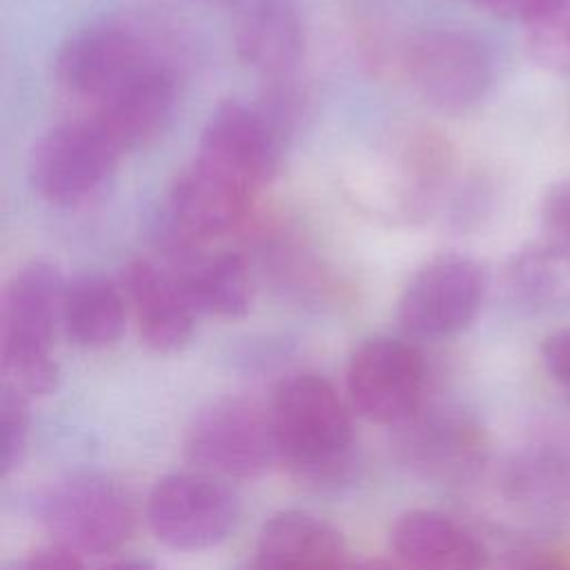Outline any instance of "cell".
<instances>
[{"mask_svg":"<svg viewBox=\"0 0 570 570\" xmlns=\"http://www.w3.org/2000/svg\"><path fill=\"white\" fill-rule=\"evenodd\" d=\"M67 281L56 265L31 261L4 285L0 301V367L7 387L24 396L53 392L58 365L51 354L62 327Z\"/></svg>","mask_w":570,"mask_h":570,"instance_id":"1","label":"cell"},{"mask_svg":"<svg viewBox=\"0 0 570 570\" xmlns=\"http://www.w3.org/2000/svg\"><path fill=\"white\" fill-rule=\"evenodd\" d=\"M42 521L62 548L107 554L129 539L134 512L127 494L114 481L80 474L49 490L42 501Z\"/></svg>","mask_w":570,"mask_h":570,"instance_id":"8","label":"cell"},{"mask_svg":"<svg viewBox=\"0 0 570 570\" xmlns=\"http://www.w3.org/2000/svg\"><path fill=\"white\" fill-rule=\"evenodd\" d=\"M127 323V298L120 283L85 274L67 283L62 301V330L80 347L116 343Z\"/></svg>","mask_w":570,"mask_h":570,"instance_id":"19","label":"cell"},{"mask_svg":"<svg viewBox=\"0 0 570 570\" xmlns=\"http://www.w3.org/2000/svg\"><path fill=\"white\" fill-rule=\"evenodd\" d=\"M154 65L140 38L111 22L91 24L65 40L56 56L58 82L96 105Z\"/></svg>","mask_w":570,"mask_h":570,"instance_id":"12","label":"cell"},{"mask_svg":"<svg viewBox=\"0 0 570 570\" xmlns=\"http://www.w3.org/2000/svg\"><path fill=\"white\" fill-rule=\"evenodd\" d=\"M347 394L354 410L372 423H405L425 390L423 354L403 338L376 336L361 343L347 365Z\"/></svg>","mask_w":570,"mask_h":570,"instance_id":"9","label":"cell"},{"mask_svg":"<svg viewBox=\"0 0 570 570\" xmlns=\"http://www.w3.org/2000/svg\"><path fill=\"white\" fill-rule=\"evenodd\" d=\"M510 283L530 305L550 307L570 303V247L534 245L510 263Z\"/></svg>","mask_w":570,"mask_h":570,"instance_id":"20","label":"cell"},{"mask_svg":"<svg viewBox=\"0 0 570 570\" xmlns=\"http://www.w3.org/2000/svg\"><path fill=\"white\" fill-rule=\"evenodd\" d=\"M474 2H479V4H481V0H474Z\"/></svg>","mask_w":570,"mask_h":570,"instance_id":"31","label":"cell"},{"mask_svg":"<svg viewBox=\"0 0 570 570\" xmlns=\"http://www.w3.org/2000/svg\"><path fill=\"white\" fill-rule=\"evenodd\" d=\"M497 570H568V568L552 554L534 552V550H519V552L503 557L499 561Z\"/></svg>","mask_w":570,"mask_h":570,"instance_id":"28","label":"cell"},{"mask_svg":"<svg viewBox=\"0 0 570 570\" xmlns=\"http://www.w3.org/2000/svg\"><path fill=\"white\" fill-rule=\"evenodd\" d=\"M238 56L265 76H287L303 53V27L292 0H243L236 20Z\"/></svg>","mask_w":570,"mask_h":570,"instance_id":"18","label":"cell"},{"mask_svg":"<svg viewBox=\"0 0 570 570\" xmlns=\"http://www.w3.org/2000/svg\"><path fill=\"white\" fill-rule=\"evenodd\" d=\"M13 570H82V563L76 552L58 546L29 554Z\"/></svg>","mask_w":570,"mask_h":570,"instance_id":"27","label":"cell"},{"mask_svg":"<svg viewBox=\"0 0 570 570\" xmlns=\"http://www.w3.org/2000/svg\"><path fill=\"white\" fill-rule=\"evenodd\" d=\"M171 274L196 312L238 318L252 305V278L243 256L234 252L207 254L203 247H183L167 254Z\"/></svg>","mask_w":570,"mask_h":570,"instance_id":"17","label":"cell"},{"mask_svg":"<svg viewBox=\"0 0 570 570\" xmlns=\"http://www.w3.org/2000/svg\"><path fill=\"white\" fill-rule=\"evenodd\" d=\"M109 570H154V568L149 563H145V561H122V563H116Z\"/></svg>","mask_w":570,"mask_h":570,"instance_id":"30","label":"cell"},{"mask_svg":"<svg viewBox=\"0 0 570 570\" xmlns=\"http://www.w3.org/2000/svg\"><path fill=\"white\" fill-rule=\"evenodd\" d=\"M174 107L176 85L171 73L149 65L98 102L91 120L114 149L125 154L156 140L167 129Z\"/></svg>","mask_w":570,"mask_h":570,"instance_id":"14","label":"cell"},{"mask_svg":"<svg viewBox=\"0 0 570 570\" xmlns=\"http://www.w3.org/2000/svg\"><path fill=\"white\" fill-rule=\"evenodd\" d=\"M543 223L559 236L570 238V183H559L543 198Z\"/></svg>","mask_w":570,"mask_h":570,"instance_id":"25","label":"cell"},{"mask_svg":"<svg viewBox=\"0 0 570 570\" xmlns=\"http://www.w3.org/2000/svg\"><path fill=\"white\" fill-rule=\"evenodd\" d=\"M414 91L441 111H463L479 102L494 73L488 47L459 29L416 33L403 53Z\"/></svg>","mask_w":570,"mask_h":570,"instance_id":"3","label":"cell"},{"mask_svg":"<svg viewBox=\"0 0 570 570\" xmlns=\"http://www.w3.org/2000/svg\"><path fill=\"white\" fill-rule=\"evenodd\" d=\"M120 287L134 312L140 341L149 350L169 354L189 343L196 309L169 269L147 258H134L120 272Z\"/></svg>","mask_w":570,"mask_h":570,"instance_id":"13","label":"cell"},{"mask_svg":"<svg viewBox=\"0 0 570 570\" xmlns=\"http://www.w3.org/2000/svg\"><path fill=\"white\" fill-rule=\"evenodd\" d=\"M120 154L94 120L62 122L45 131L29 151V183L49 205L73 207L109 178Z\"/></svg>","mask_w":570,"mask_h":570,"instance_id":"4","label":"cell"},{"mask_svg":"<svg viewBox=\"0 0 570 570\" xmlns=\"http://www.w3.org/2000/svg\"><path fill=\"white\" fill-rule=\"evenodd\" d=\"M29 436L27 396L2 385L0 392V472L7 476L22 459Z\"/></svg>","mask_w":570,"mask_h":570,"instance_id":"23","label":"cell"},{"mask_svg":"<svg viewBox=\"0 0 570 570\" xmlns=\"http://www.w3.org/2000/svg\"><path fill=\"white\" fill-rule=\"evenodd\" d=\"M528 51L537 65L554 73H570V13L561 11L546 20L532 22L528 33Z\"/></svg>","mask_w":570,"mask_h":570,"instance_id":"22","label":"cell"},{"mask_svg":"<svg viewBox=\"0 0 570 570\" xmlns=\"http://www.w3.org/2000/svg\"><path fill=\"white\" fill-rule=\"evenodd\" d=\"M481 4L499 16L525 20L532 24L566 11L568 0H481Z\"/></svg>","mask_w":570,"mask_h":570,"instance_id":"24","label":"cell"},{"mask_svg":"<svg viewBox=\"0 0 570 570\" xmlns=\"http://www.w3.org/2000/svg\"><path fill=\"white\" fill-rule=\"evenodd\" d=\"M238 519L234 492L205 472L160 479L147 499L151 532L174 550H205L229 537Z\"/></svg>","mask_w":570,"mask_h":570,"instance_id":"5","label":"cell"},{"mask_svg":"<svg viewBox=\"0 0 570 570\" xmlns=\"http://www.w3.org/2000/svg\"><path fill=\"white\" fill-rule=\"evenodd\" d=\"M463 428L465 425L452 421V416H432L430 421L414 425V434L407 441L412 461L432 472H448L450 468L461 465L468 445Z\"/></svg>","mask_w":570,"mask_h":570,"instance_id":"21","label":"cell"},{"mask_svg":"<svg viewBox=\"0 0 570 570\" xmlns=\"http://www.w3.org/2000/svg\"><path fill=\"white\" fill-rule=\"evenodd\" d=\"M541 354L550 374L570 387V330H561L548 336L541 345Z\"/></svg>","mask_w":570,"mask_h":570,"instance_id":"26","label":"cell"},{"mask_svg":"<svg viewBox=\"0 0 570 570\" xmlns=\"http://www.w3.org/2000/svg\"><path fill=\"white\" fill-rule=\"evenodd\" d=\"M187 459L205 474L252 479L276 456L269 414L243 399L207 405L185 436Z\"/></svg>","mask_w":570,"mask_h":570,"instance_id":"7","label":"cell"},{"mask_svg":"<svg viewBox=\"0 0 570 570\" xmlns=\"http://www.w3.org/2000/svg\"><path fill=\"white\" fill-rule=\"evenodd\" d=\"M341 532L321 517L287 510L265 521L256 554L243 570H343Z\"/></svg>","mask_w":570,"mask_h":570,"instance_id":"15","label":"cell"},{"mask_svg":"<svg viewBox=\"0 0 570 570\" xmlns=\"http://www.w3.org/2000/svg\"><path fill=\"white\" fill-rule=\"evenodd\" d=\"M483 269L459 254L425 263L403 287L396 321L414 338H445L465 330L483 298Z\"/></svg>","mask_w":570,"mask_h":570,"instance_id":"6","label":"cell"},{"mask_svg":"<svg viewBox=\"0 0 570 570\" xmlns=\"http://www.w3.org/2000/svg\"><path fill=\"white\" fill-rule=\"evenodd\" d=\"M254 191L194 158L171 183L160 243L205 245L234 232L247 216Z\"/></svg>","mask_w":570,"mask_h":570,"instance_id":"11","label":"cell"},{"mask_svg":"<svg viewBox=\"0 0 570 570\" xmlns=\"http://www.w3.org/2000/svg\"><path fill=\"white\" fill-rule=\"evenodd\" d=\"M267 414L276 456L298 474L321 481L347 465L354 443L352 419L327 379L316 374L285 379Z\"/></svg>","mask_w":570,"mask_h":570,"instance_id":"2","label":"cell"},{"mask_svg":"<svg viewBox=\"0 0 570 570\" xmlns=\"http://www.w3.org/2000/svg\"><path fill=\"white\" fill-rule=\"evenodd\" d=\"M343 570H403L401 566H394L390 561H381V559H370V561H361L356 566L343 568Z\"/></svg>","mask_w":570,"mask_h":570,"instance_id":"29","label":"cell"},{"mask_svg":"<svg viewBox=\"0 0 570 570\" xmlns=\"http://www.w3.org/2000/svg\"><path fill=\"white\" fill-rule=\"evenodd\" d=\"M392 546L407 570H485V548L434 510H410L392 528Z\"/></svg>","mask_w":570,"mask_h":570,"instance_id":"16","label":"cell"},{"mask_svg":"<svg viewBox=\"0 0 570 570\" xmlns=\"http://www.w3.org/2000/svg\"><path fill=\"white\" fill-rule=\"evenodd\" d=\"M196 158L256 191L281 167V125L265 109L225 100L209 114Z\"/></svg>","mask_w":570,"mask_h":570,"instance_id":"10","label":"cell"}]
</instances>
